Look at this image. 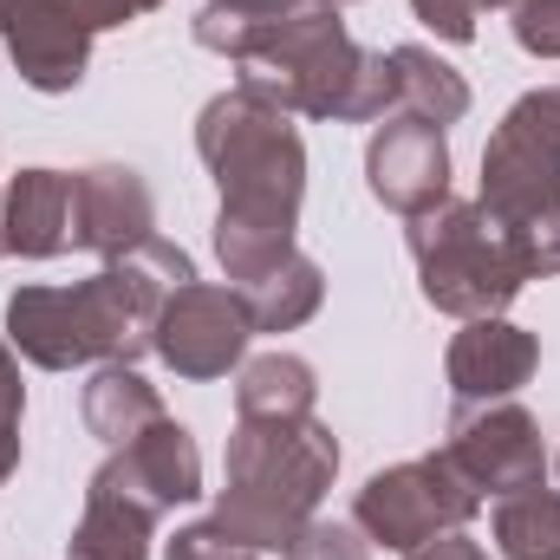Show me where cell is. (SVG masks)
Returning a JSON list of instances; mask_svg holds the SVG:
<instances>
[{
    "instance_id": "obj_1",
    "label": "cell",
    "mask_w": 560,
    "mask_h": 560,
    "mask_svg": "<svg viewBox=\"0 0 560 560\" xmlns=\"http://www.w3.org/2000/svg\"><path fill=\"white\" fill-rule=\"evenodd\" d=\"M423 229H436V222H423ZM418 255H423V293H430L436 306H450V313H482V306H502V300L522 287V268H515L509 242H502V235L489 242V229H482L469 209L443 215L436 248H430V242H418Z\"/></svg>"
},
{
    "instance_id": "obj_2",
    "label": "cell",
    "mask_w": 560,
    "mask_h": 560,
    "mask_svg": "<svg viewBox=\"0 0 560 560\" xmlns=\"http://www.w3.org/2000/svg\"><path fill=\"white\" fill-rule=\"evenodd\" d=\"M469 502H476V495H469L463 482H450L436 463H411V469L378 476V482L359 495V522H365L385 548H418L423 528H436V522H463Z\"/></svg>"
},
{
    "instance_id": "obj_3",
    "label": "cell",
    "mask_w": 560,
    "mask_h": 560,
    "mask_svg": "<svg viewBox=\"0 0 560 560\" xmlns=\"http://www.w3.org/2000/svg\"><path fill=\"white\" fill-rule=\"evenodd\" d=\"M163 359L189 378H209L222 372L235 352H242V319L222 293H202V287H183V300L163 313Z\"/></svg>"
},
{
    "instance_id": "obj_4",
    "label": "cell",
    "mask_w": 560,
    "mask_h": 560,
    "mask_svg": "<svg viewBox=\"0 0 560 560\" xmlns=\"http://www.w3.org/2000/svg\"><path fill=\"white\" fill-rule=\"evenodd\" d=\"M443 176H450V156H443V138L430 118L392 125L372 143V189L392 209H423L430 196H443Z\"/></svg>"
},
{
    "instance_id": "obj_5",
    "label": "cell",
    "mask_w": 560,
    "mask_h": 560,
    "mask_svg": "<svg viewBox=\"0 0 560 560\" xmlns=\"http://www.w3.org/2000/svg\"><path fill=\"white\" fill-rule=\"evenodd\" d=\"M528 365H535V346H528L515 326H495V319L469 326V332L456 339V352H450L456 392H509V385L528 378Z\"/></svg>"
},
{
    "instance_id": "obj_6",
    "label": "cell",
    "mask_w": 560,
    "mask_h": 560,
    "mask_svg": "<svg viewBox=\"0 0 560 560\" xmlns=\"http://www.w3.org/2000/svg\"><path fill=\"white\" fill-rule=\"evenodd\" d=\"M66 235H72V183L52 176V170L20 176V189H13V202H7V248L52 255Z\"/></svg>"
},
{
    "instance_id": "obj_7",
    "label": "cell",
    "mask_w": 560,
    "mask_h": 560,
    "mask_svg": "<svg viewBox=\"0 0 560 560\" xmlns=\"http://www.w3.org/2000/svg\"><path fill=\"white\" fill-rule=\"evenodd\" d=\"M495 443H482V436H456V450H450V463H469V489H509V482H528L535 469H541V450H535V430L522 411H509V418H495L489 430Z\"/></svg>"
},
{
    "instance_id": "obj_8",
    "label": "cell",
    "mask_w": 560,
    "mask_h": 560,
    "mask_svg": "<svg viewBox=\"0 0 560 560\" xmlns=\"http://www.w3.org/2000/svg\"><path fill=\"white\" fill-rule=\"evenodd\" d=\"M495 535H502L509 560H560V495H548V489L515 495L495 515Z\"/></svg>"
},
{
    "instance_id": "obj_9",
    "label": "cell",
    "mask_w": 560,
    "mask_h": 560,
    "mask_svg": "<svg viewBox=\"0 0 560 560\" xmlns=\"http://www.w3.org/2000/svg\"><path fill=\"white\" fill-rule=\"evenodd\" d=\"M515 33H522V46H535V52H560V0H522Z\"/></svg>"
},
{
    "instance_id": "obj_10",
    "label": "cell",
    "mask_w": 560,
    "mask_h": 560,
    "mask_svg": "<svg viewBox=\"0 0 560 560\" xmlns=\"http://www.w3.org/2000/svg\"><path fill=\"white\" fill-rule=\"evenodd\" d=\"M293 560H365V548L352 541V528H306L293 541Z\"/></svg>"
},
{
    "instance_id": "obj_11",
    "label": "cell",
    "mask_w": 560,
    "mask_h": 560,
    "mask_svg": "<svg viewBox=\"0 0 560 560\" xmlns=\"http://www.w3.org/2000/svg\"><path fill=\"white\" fill-rule=\"evenodd\" d=\"M229 541H235L229 528H196V535H183V541L170 548V560H248V555H235Z\"/></svg>"
},
{
    "instance_id": "obj_12",
    "label": "cell",
    "mask_w": 560,
    "mask_h": 560,
    "mask_svg": "<svg viewBox=\"0 0 560 560\" xmlns=\"http://www.w3.org/2000/svg\"><path fill=\"white\" fill-rule=\"evenodd\" d=\"M13 423H20V385H13L7 352H0V476L13 469Z\"/></svg>"
},
{
    "instance_id": "obj_13",
    "label": "cell",
    "mask_w": 560,
    "mask_h": 560,
    "mask_svg": "<svg viewBox=\"0 0 560 560\" xmlns=\"http://www.w3.org/2000/svg\"><path fill=\"white\" fill-rule=\"evenodd\" d=\"M418 7L430 13V26H443L450 39H469V33H476V20H469L476 0H418Z\"/></svg>"
},
{
    "instance_id": "obj_14",
    "label": "cell",
    "mask_w": 560,
    "mask_h": 560,
    "mask_svg": "<svg viewBox=\"0 0 560 560\" xmlns=\"http://www.w3.org/2000/svg\"><path fill=\"white\" fill-rule=\"evenodd\" d=\"M138 7H150V0H85V13H92V26H112V20H131Z\"/></svg>"
},
{
    "instance_id": "obj_15",
    "label": "cell",
    "mask_w": 560,
    "mask_h": 560,
    "mask_svg": "<svg viewBox=\"0 0 560 560\" xmlns=\"http://www.w3.org/2000/svg\"><path fill=\"white\" fill-rule=\"evenodd\" d=\"M411 560H482V548H476V541H463V535H450V541H436L430 555H411Z\"/></svg>"
}]
</instances>
